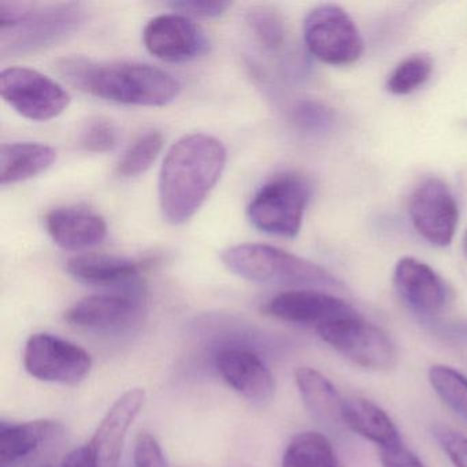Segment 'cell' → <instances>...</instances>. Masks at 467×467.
I'll list each match as a JSON object with an SVG mask.
<instances>
[{
	"label": "cell",
	"instance_id": "8fae6325",
	"mask_svg": "<svg viewBox=\"0 0 467 467\" xmlns=\"http://www.w3.org/2000/svg\"><path fill=\"white\" fill-rule=\"evenodd\" d=\"M144 46L161 61L182 64L206 51L203 32L187 16L162 15L152 18L143 32Z\"/></svg>",
	"mask_w": 467,
	"mask_h": 467
},
{
	"label": "cell",
	"instance_id": "d6a6232c",
	"mask_svg": "<svg viewBox=\"0 0 467 467\" xmlns=\"http://www.w3.org/2000/svg\"><path fill=\"white\" fill-rule=\"evenodd\" d=\"M382 467H426L420 458L403 444L379 450Z\"/></svg>",
	"mask_w": 467,
	"mask_h": 467
},
{
	"label": "cell",
	"instance_id": "f1b7e54d",
	"mask_svg": "<svg viewBox=\"0 0 467 467\" xmlns=\"http://www.w3.org/2000/svg\"><path fill=\"white\" fill-rule=\"evenodd\" d=\"M248 24L259 42L269 48L277 50L284 43V26L280 17L272 10L254 9L248 15Z\"/></svg>",
	"mask_w": 467,
	"mask_h": 467
},
{
	"label": "cell",
	"instance_id": "2e32d148",
	"mask_svg": "<svg viewBox=\"0 0 467 467\" xmlns=\"http://www.w3.org/2000/svg\"><path fill=\"white\" fill-rule=\"evenodd\" d=\"M140 308L136 294H102L84 297L65 313L72 327L88 330H114L130 324Z\"/></svg>",
	"mask_w": 467,
	"mask_h": 467
},
{
	"label": "cell",
	"instance_id": "ffe728a7",
	"mask_svg": "<svg viewBox=\"0 0 467 467\" xmlns=\"http://www.w3.org/2000/svg\"><path fill=\"white\" fill-rule=\"evenodd\" d=\"M343 422L349 431L379 445V450L403 444L392 418L368 399H344Z\"/></svg>",
	"mask_w": 467,
	"mask_h": 467
},
{
	"label": "cell",
	"instance_id": "277c9868",
	"mask_svg": "<svg viewBox=\"0 0 467 467\" xmlns=\"http://www.w3.org/2000/svg\"><path fill=\"white\" fill-rule=\"evenodd\" d=\"M221 259L232 273L254 283L289 284L311 289L341 288V284L324 267L273 245H234L221 254Z\"/></svg>",
	"mask_w": 467,
	"mask_h": 467
},
{
	"label": "cell",
	"instance_id": "52a82bcc",
	"mask_svg": "<svg viewBox=\"0 0 467 467\" xmlns=\"http://www.w3.org/2000/svg\"><path fill=\"white\" fill-rule=\"evenodd\" d=\"M308 51L324 64L347 67L365 50L362 35L348 13L337 5L314 7L303 24Z\"/></svg>",
	"mask_w": 467,
	"mask_h": 467
},
{
	"label": "cell",
	"instance_id": "d590c367",
	"mask_svg": "<svg viewBox=\"0 0 467 467\" xmlns=\"http://www.w3.org/2000/svg\"><path fill=\"white\" fill-rule=\"evenodd\" d=\"M39 467H51V466H48V464H46V466H39Z\"/></svg>",
	"mask_w": 467,
	"mask_h": 467
},
{
	"label": "cell",
	"instance_id": "5bb4252c",
	"mask_svg": "<svg viewBox=\"0 0 467 467\" xmlns=\"http://www.w3.org/2000/svg\"><path fill=\"white\" fill-rule=\"evenodd\" d=\"M146 400L143 388L127 390L110 407L89 441L98 467H119L128 431Z\"/></svg>",
	"mask_w": 467,
	"mask_h": 467
},
{
	"label": "cell",
	"instance_id": "ac0fdd59",
	"mask_svg": "<svg viewBox=\"0 0 467 467\" xmlns=\"http://www.w3.org/2000/svg\"><path fill=\"white\" fill-rule=\"evenodd\" d=\"M295 379L311 418L329 431L340 429L344 425V399L330 379L311 368H297Z\"/></svg>",
	"mask_w": 467,
	"mask_h": 467
},
{
	"label": "cell",
	"instance_id": "4fadbf2b",
	"mask_svg": "<svg viewBox=\"0 0 467 467\" xmlns=\"http://www.w3.org/2000/svg\"><path fill=\"white\" fill-rule=\"evenodd\" d=\"M393 283L401 300L420 316H439L447 306V286L425 262L401 258L396 264Z\"/></svg>",
	"mask_w": 467,
	"mask_h": 467
},
{
	"label": "cell",
	"instance_id": "30bf717a",
	"mask_svg": "<svg viewBox=\"0 0 467 467\" xmlns=\"http://www.w3.org/2000/svg\"><path fill=\"white\" fill-rule=\"evenodd\" d=\"M410 218L418 234L437 247L452 242L458 226L459 210L455 196L440 179H426L410 198Z\"/></svg>",
	"mask_w": 467,
	"mask_h": 467
},
{
	"label": "cell",
	"instance_id": "484cf974",
	"mask_svg": "<svg viewBox=\"0 0 467 467\" xmlns=\"http://www.w3.org/2000/svg\"><path fill=\"white\" fill-rule=\"evenodd\" d=\"M433 72V61L428 56L417 54L401 61L390 73L387 89L390 94L403 97L425 86Z\"/></svg>",
	"mask_w": 467,
	"mask_h": 467
},
{
	"label": "cell",
	"instance_id": "7c38bea8",
	"mask_svg": "<svg viewBox=\"0 0 467 467\" xmlns=\"http://www.w3.org/2000/svg\"><path fill=\"white\" fill-rule=\"evenodd\" d=\"M346 300L321 289H292L270 299L264 311L289 324L313 327L316 330L352 310Z\"/></svg>",
	"mask_w": 467,
	"mask_h": 467
},
{
	"label": "cell",
	"instance_id": "cb8c5ba5",
	"mask_svg": "<svg viewBox=\"0 0 467 467\" xmlns=\"http://www.w3.org/2000/svg\"><path fill=\"white\" fill-rule=\"evenodd\" d=\"M163 136L158 130H149L139 136L117 163V174L125 179L146 173L162 151Z\"/></svg>",
	"mask_w": 467,
	"mask_h": 467
},
{
	"label": "cell",
	"instance_id": "3957f363",
	"mask_svg": "<svg viewBox=\"0 0 467 467\" xmlns=\"http://www.w3.org/2000/svg\"><path fill=\"white\" fill-rule=\"evenodd\" d=\"M86 20L78 4H0V54L26 56L58 45Z\"/></svg>",
	"mask_w": 467,
	"mask_h": 467
},
{
	"label": "cell",
	"instance_id": "8992f818",
	"mask_svg": "<svg viewBox=\"0 0 467 467\" xmlns=\"http://www.w3.org/2000/svg\"><path fill=\"white\" fill-rule=\"evenodd\" d=\"M308 199L310 188L302 177H275L254 195L247 210L248 220L264 234L294 239L302 228Z\"/></svg>",
	"mask_w": 467,
	"mask_h": 467
},
{
	"label": "cell",
	"instance_id": "7402d4cb",
	"mask_svg": "<svg viewBox=\"0 0 467 467\" xmlns=\"http://www.w3.org/2000/svg\"><path fill=\"white\" fill-rule=\"evenodd\" d=\"M57 161V151L47 144H2L0 149V182L17 184L39 176Z\"/></svg>",
	"mask_w": 467,
	"mask_h": 467
},
{
	"label": "cell",
	"instance_id": "f546056e",
	"mask_svg": "<svg viewBox=\"0 0 467 467\" xmlns=\"http://www.w3.org/2000/svg\"><path fill=\"white\" fill-rule=\"evenodd\" d=\"M434 437L455 467H467V437L452 429H434Z\"/></svg>",
	"mask_w": 467,
	"mask_h": 467
},
{
	"label": "cell",
	"instance_id": "83f0119b",
	"mask_svg": "<svg viewBox=\"0 0 467 467\" xmlns=\"http://www.w3.org/2000/svg\"><path fill=\"white\" fill-rule=\"evenodd\" d=\"M292 121L299 130L307 133H322L330 130L333 113L324 103L302 99L295 103L291 110Z\"/></svg>",
	"mask_w": 467,
	"mask_h": 467
},
{
	"label": "cell",
	"instance_id": "5b68a950",
	"mask_svg": "<svg viewBox=\"0 0 467 467\" xmlns=\"http://www.w3.org/2000/svg\"><path fill=\"white\" fill-rule=\"evenodd\" d=\"M319 337L360 368L388 371L398 365L392 338L352 308L317 329Z\"/></svg>",
	"mask_w": 467,
	"mask_h": 467
},
{
	"label": "cell",
	"instance_id": "9a60e30c",
	"mask_svg": "<svg viewBox=\"0 0 467 467\" xmlns=\"http://www.w3.org/2000/svg\"><path fill=\"white\" fill-rule=\"evenodd\" d=\"M218 373L239 395L255 403L272 400L275 381L264 360L250 349L225 348L215 358Z\"/></svg>",
	"mask_w": 467,
	"mask_h": 467
},
{
	"label": "cell",
	"instance_id": "6da1fadb",
	"mask_svg": "<svg viewBox=\"0 0 467 467\" xmlns=\"http://www.w3.org/2000/svg\"><path fill=\"white\" fill-rule=\"evenodd\" d=\"M228 152L223 141L193 133L173 144L160 173V206L173 225L190 221L203 206L225 171Z\"/></svg>",
	"mask_w": 467,
	"mask_h": 467
},
{
	"label": "cell",
	"instance_id": "d6986e66",
	"mask_svg": "<svg viewBox=\"0 0 467 467\" xmlns=\"http://www.w3.org/2000/svg\"><path fill=\"white\" fill-rule=\"evenodd\" d=\"M67 270L78 283L92 286L133 285L139 277L136 262L106 254L75 256L67 262Z\"/></svg>",
	"mask_w": 467,
	"mask_h": 467
},
{
	"label": "cell",
	"instance_id": "4dcf8cb0",
	"mask_svg": "<svg viewBox=\"0 0 467 467\" xmlns=\"http://www.w3.org/2000/svg\"><path fill=\"white\" fill-rule=\"evenodd\" d=\"M136 467H169L162 448L152 434L141 433L135 445Z\"/></svg>",
	"mask_w": 467,
	"mask_h": 467
},
{
	"label": "cell",
	"instance_id": "836d02e7",
	"mask_svg": "<svg viewBox=\"0 0 467 467\" xmlns=\"http://www.w3.org/2000/svg\"><path fill=\"white\" fill-rule=\"evenodd\" d=\"M61 467H98V464L91 447L84 445L67 453Z\"/></svg>",
	"mask_w": 467,
	"mask_h": 467
},
{
	"label": "cell",
	"instance_id": "e0dca14e",
	"mask_svg": "<svg viewBox=\"0 0 467 467\" xmlns=\"http://www.w3.org/2000/svg\"><path fill=\"white\" fill-rule=\"evenodd\" d=\"M46 229L64 250L81 251L100 244L108 236V223L86 207L65 206L46 215Z\"/></svg>",
	"mask_w": 467,
	"mask_h": 467
},
{
	"label": "cell",
	"instance_id": "4316f807",
	"mask_svg": "<svg viewBox=\"0 0 467 467\" xmlns=\"http://www.w3.org/2000/svg\"><path fill=\"white\" fill-rule=\"evenodd\" d=\"M78 141L84 151L102 154V152L111 151L117 146L119 132L110 119L97 117L86 122Z\"/></svg>",
	"mask_w": 467,
	"mask_h": 467
},
{
	"label": "cell",
	"instance_id": "e575fe53",
	"mask_svg": "<svg viewBox=\"0 0 467 467\" xmlns=\"http://www.w3.org/2000/svg\"><path fill=\"white\" fill-rule=\"evenodd\" d=\"M463 253L467 258V232H466V234H464V237H463Z\"/></svg>",
	"mask_w": 467,
	"mask_h": 467
},
{
	"label": "cell",
	"instance_id": "603a6c76",
	"mask_svg": "<svg viewBox=\"0 0 467 467\" xmlns=\"http://www.w3.org/2000/svg\"><path fill=\"white\" fill-rule=\"evenodd\" d=\"M283 467H343L332 441L318 431L295 434L284 452Z\"/></svg>",
	"mask_w": 467,
	"mask_h": 467
},
{
	"label": "cell",
	"instance_id": "1f68e13d",
	"mask_svg": "<svg viewBox=\"0 0 467 467\" xmlns=\"http://www.w3.org/2000/svg\"><path fill=\"white\" fill-rule=\"evenodd\" d=\"M229 2H207V0H182L173 2L171 7L182 16L196 18H215L223 16L231 7Z\"/></svg>",
	"mask_w": 467,
	"mask_h": 467
},
{
	"label": "cell",
	"instance_id": "44dd1931",
	"mask_svg": "<svg viewBox=\"0 0 467 467\" xmlns=\"http://www.w3.org/2000/svg\"><path fill=\"white\" fill-rule=\"evenodd\" d=\"M62 425L58 420H36L23 423L0 425V467H12L37 448L58 436Z\"/></svg>",
	"mask_w": 467,
	"mask_h": 467
},
{
	"label": "cell",
	"instance_id": "ba28073f",
	"mask_svg": "<svg viewBox=\"0 0 467 467\" xmlns=\"http://www.w3.org/2000/svg\"><path fill=\"white\" fill-rule=\"evenodd\" d=\"M0 94L7 105L31 121L57 119L70 103L64 87L28 67L5 69L0 75Z\"/></svg>",
	"mask_w": 467,
	"mask_h": 467
},
{
	"label": "cell",
	"instance_id": "9c48e42d",
	"mask_svg": "<svg viewBox=\"0 0 467 467\" xmlns=\"http://www.w3.org/2000/svg\"><path fill=\"white\" fill-rule=\"evenodd\" d=\"M24 366L40 381L78 385L91 371L92 358L72 341L50 333H35L26 341Z\"/></svg>",
	"mask_w": 467,
	"mask_h": 467
},
{
	"label": "cell",
	"instance_id": "7a4b0ae2",
	"mask_svg": "<svg viewBox=\"0 0 467 467\" xmlns=\"http://www.w3.org/2000/svg\"><path fill=\"white\" fill-rule=\"evenodd\" d=\"M58 67L81 91L119 105L162 108L182 91V84L173 75L151 65L67 58L59 62Z\"/></svg>",
	"mask_w": 467,
	"mask_h": 467
},
{
	"label": "cell",
	"instance_id": "d4e9b609",
	"mask_svg": "<svg viewBox=\"0 0 467 467\" xmlns=\"http://www.w3.org/2000/svg\"><path fill=\"white\" fill-rule=\"evenodd\" d=\"M429 381L442 401L467 420V379L458 370L445 365L429 368Z\"/></svg>",
	"mask_w": 467,
	"mask_h": 467
}]
</instances>
